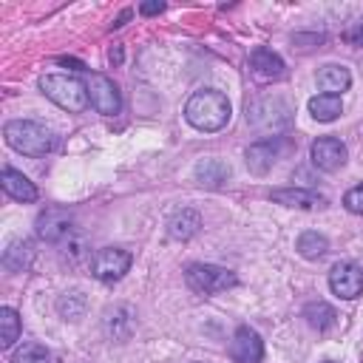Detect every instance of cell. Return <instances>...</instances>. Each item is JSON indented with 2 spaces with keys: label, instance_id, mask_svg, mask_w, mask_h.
Wrapping results in <instances>:
<instances>
[{
  "label": "cell",
  "instance_id": "18",
  "mask_svg": "<svg viewBox=\"0 0 363 363\" xmlns=\"http://www.w3.org/2000/svg\"><path fill=\"white\" fill-rule=\"evenodd\" d=\"M340 96H332V94H318L309 99V113L318 119V122H332L340 116Z\"/></svg>",
  "mask_w": 363,
  "mask_h": 363
},
{
  "label": "cell",
  "instance_id": "22",
  "mask_svg": "<svg viewBox=\"0 0 363 363\" xmlns=\"http://www.w3.org/2000/svg\"><path fill=\"white\" fill-rule=\"evenodd\" d=\"M11 363H54V357H51V352H48L45 346H40V343H23V349L14 352Z\"/></svg>",
  "mask_w": 363,
  "mask_h": 363
},
{
  "label": "cell",
  "instance_id": "3",
  "mask_svg": "<svg viewBox=\"0 0 363 363\" xmlns=\"http://www.w3.org/2000/svg\"><path fill=\"white\" fill-rule=\"evenodd\" d=\"M40 88L43 94L57 102L62 111L68 113H79L88 108V88L77 79V77H65V74H43L40 77Z\"/></svg>",
  "mask_w": 363,
  "mask_h": 363
},
{
  "label": "cell",
  "instance_id": "24",
  "mask_svg": "<svg viewBox=\"0 0 363 363\" xmlns=\"http://www.w3.org/2000/svg\"><path fill=\"white\" fill-rule=\"evenodd\" d=\"M343 207H346L349 213H357V216H363V184L352 187V190L343 196Z\"/></svg>",
  "mask_w": 363,
  "mask_h": 363
},
{
  "label": "cell",
  "instance_id": "11",
  "mask_svg": "<svg viewBox=\"0 0 363 363\" xmlns=\"http://www.w3.org/2000/svg\"><path fill=\"white\" fill-rule=\"evenodd\" d=\"M281 150H284V142H281L278 136L264 139V142H255V145L247 150V164H250V170H255V173L269 170V167L275 164V159H278Z\"/></svg>",
  "mask_w": 363,
  "mask_h": 363
},
{
  "label": "cell",
  "instance_id": "14",
  "mask_svg": "<svg viewBox=\"0 0 363 363\" xmlns=\"http://www.w3.org/2000/svg\"><path fill=\"white\" fill-rule=\"evenodd\" d=\"M0 184H3L6 196L17 199V201H34V199H37V187H34V182H28V176H23L20 170L6 167V170L0 173Z\"/></svg>",
  "mask_w": 363,
  "mask_h": 363
},
{
  "label": "cell",
  "instance_id": "10",
  "mask_svg": "<svg viewBox=\"0 0 363 363\" xmlns=\"http://www.w3.org/2000/svg\"><path fill=\"white\" fill-rule=\"evenodd\" d=\"M71 233V213L60 207H48L45 213L37 216V235L43 241H60Z\"/></svg>",
  "mask_w": 363,
  "mask_h": 363
},
{
  "label": "cell",
  "instance_id": "15",
  "mask_svg": "<svg viewBox=\"0 0 363 363\" xmlns=\"http://www.w3.org/2000/svg\"><path fill=\"white\" fill-rule=\"evenodd\" d=\"M349 82H352V74H349V68H343V65L329 62V65H323V68L318 71V88H320L323 94L340 96V94L349 88Z\"/></svg>",
  "mask_w": 363,
  "mask_h": 363
},
{
  "label": "cell",
  "instance_id": "17",
  "mask_svg": "<svg viewBox=\"0 0 363 363\" xmlns=\"http://www.w3.org/2000/svg\"><path fill=\"white\" fill-rule=\"evenodd\" d=\"M303 318H306V323H309L312 329L326 332V329H332V326H335L337 312H335L326 301H312V303H306V306H303Z\"/></svg>",
  "mask_w": 363,
  "mask_h": 363
},
{
  "label": "cell",
  "instance_id": "1",
  "mask_svg": "<svg viewBox=\"0 0 363 363\" xmlns=\"http://www.w3.org/2000/svg\"><path fill=\"white\" fill-rule=\"evenodd\" d=\"M184 116L199 130H218L230 119V99L216 88L196 91L184 105Z\"/></svg>",
  "mask_w": 363,
  "mask_h": 363
},
{
  "label": "cell",
  "instance_id": "4",
  "mask_svg": "<svg viewBox=\"0 0 363 363\" xmlns=\"http://www.w3.org/2000/svg\"><path fill=\"white\" fill-rule=\"evenodd\" d=\"M184 281L199 295L224 292V289H230V286L238 284V278H235L233 269H224V267H216V264H190L187 272H184Z\"/></svg>",
  "mask_w": 363,
  "mask_h": 363
},
{
  "label": "cell",
  "instance_id": "7",
  "mask_svg": "<svg viewBox=\"0 0 363 363\" xmlns=\"http://www.w3.org/2000/svg\"><path fill=\"white\" fill-rule=\"evenodd\" d=\"M329 286L337 298H357L363 295V269L354 264V261H337L329 272Z\"/></svg>",
  "mask_w": 363,
  "mask_h": 363
},
{
  "label": "cell",
  "instance_id": "9",
  "mask_svg": "<svg viewBox=\"0 0 363 363\" xmlns=\"http://www.w3.org/2000/svg\"><path fill=\"white\" fill-rule=\"evenodd\" d=\"M230 354L235 363H258L264 357L261 335L250 326H238V332L233 335V343H230Z\"/></svg>",
  "mask_w": 363,
  "mask_h": 363
},
{
  "label": "cell",
  "instance_id": "16",
  "mask_svg": "<svg viewBox=\"0 0 363 363\" xmlns=\"http://www.w3.org/2000/svg\"><path fill=\"white\" fill-rule=\"evenodd\" d=\"M199 227H201V216H199L196 210H182V213H176V216L167 221V233H170L173 238H179V241L193 238V235L199 233Z\"/></svg>",
  "mask_w": 363,
  "mask_h": 363
},
{
  "label": "cell",
  "instance_id": "5",
  "mask_svg": "<svg viewBox=\"0 0 363 363\" xmlns=\"http://www.w3.org/2000/svg\"><path fill=\"white\" fill-rule=\"evenodd\" d=\"M130 252L119 247H102L91 255V275L99 281H119L130 269Z\"/></svg>",
  "mask_w": 363,
  "mask_h": 363
},
{
  "label": "cell",
  "instance_id": "19",
  "mask_svg": "<svg viewBox=\"0 0 363 363\" xmlns=\"http://www.w3.org/2000/svg\"><path fill=\"white\" fill-rule=\"evenodd\" d=\"M31 255H34V250L28 241H11L9 250L3 252V267L11 272H23L31 264Z\"/></svg>",
  "mask_w": 363,
  "mask_h": 363
},
{
  "label": "cell",
  "instance_id": "25",
  "mask_svg": "<svg viewBox=\"0 0 363 363\" xmlns=\"http://www.w3.org/2000/svg\"><path fill=\"white\" fill-rule=\"evenodd\" d=\"M162 9H164V3H142V6H139L142 14H159Z\"/></svg>",
  "mask_w": 363,
  "mask_h": 363
},
{
  "label": "cell",
  "instance_id": "6",
  "mask_svg": "<svg viewBox=\"0 0 363 363\" xmlns=\"http://www.w3.org/2000/svg\"><path fill=\"white\" fill-rule=\"evenodd\" d=\"M85 88H88V102L94 105V111H99L105 116L119 113L122 96H119V88L113 85V79H108L105 74H91Z\"/></svg>",
  "mask_w": 363,
  "mask_h": 363
},
{
  "label": "cell",
  "instance_id": "20",
  "mask_svg": "<svg viewBox=\"0 0 363 363\" xmlns=\"http://www.w3.org/2000/svg\"><path fill=\"white\" fill-rule=\"evenodd\" d=\"M295 250H298L303 258L315 261V258H320V255L329 250V241H326V235H320V233H315V230H306V233L298 235Z\"/></svg>",
  "mask_w": 363,
  "mask_h": 363
},
{
  "label": "cell",
  "instance_id": "2",
  "mask_svg": "<svg viewBox=\"0 0 363 363\" xmlns=\"http://www.w3.org/2000/svg\"><path fill=\"white\" fill-rule=\"evenodd\" d=\"M3 136L6 142L17 150V153H26V156H45L51 147H54V136L45 125L40 122H31V119H14L3 128Z\"/></svg>",
  "mask_w": 363,
  "mask_h": 363
},
{
  "label": "cell",
  "instance_id": "26",
  "mask_svg": "<svg viewBox=\"0 0 363 363\" xmlns=\"http://www.w3.org/2000/svg\"><path fill=\"white\" fill-rule=\"evenodd\" d=\"M323 363H335V360H323Z\"/></svg>",
  "mask_w": 363,
  "mask_h": 363
},
{
  "label": "cell",
  "instance_id": "23",
  "mask_svg": "<svg viewBox=\"0 0 363 363\" xmlns=\"http://www.w3.org/2000/svg\"><path fill=\"white\" fill-rule=\"evenodd\" d=\"M57 309H60V315H62L65 320L82 318V312H85V298H82V292H68V295H62V298L57 301Z\"/></svg>",
  "mask_w": 363,
  "mask_h": 363
},
{
  "label": "cell",
  "instance_id": "8",
  "mask_svg": "<svg viewBox=\"0 0 363 363\" xmlns=\"http://www.w3.org/2000/svg\"><path fill=\"white\" fill-rule=\"evenodd\" d=\"M309 153H312V164H315L318 170H326V173L343 167V162H346V145H343L340 139H335V136H320V139H315Z\"/></svg>",
  "mask_w": 363,
  "mask_h": 363
},
{
  "label": "cell",
  "instance_id": "21",
  "mask_svg": "<svg viewBox=\"0 0 363 363\" xmlns=\"http://www.w3.org/2000/svg\"><path fill=\"white\" fill-rule=\"evenodd\" d=\"M17 337H20V315L11 306H3L0 309V346L11 349Z\"/></svg>",
  "mask_w": 363,
  "mask_h": 363
},
{
  "label": "cell",
  "instance_id": "13",
  "mask_svg": "<svg viewBox=\"0 0 363 363\" xmlns=\"http://www.w3.org/2000/svg\"><path fill=\"white\" fill-rule=\"evenodd\" d=\"M250 68L258 79H281L284 77V60L272 54L269 48H255L250 54Z\"/></svg>",
  "mask_w": 363,
  "mask_h": 363
},
{
  "label": "cell",
  "instance_id": "12",
  "mask_svg": "<svg viewBox=\"0 0 363 363\" xmlns=\"http://www.w3.org/2000/svg\"><path fill=\"white\" fill-rule=\"evenodd\" d=\"M272 201L286 204V207H326V196L315 193V190H303V187H286V190H272Z\"/></svg>",
  "mask_w": 363,
  "mask_h": 363
}]
</instances>
